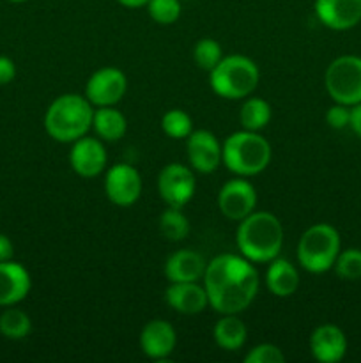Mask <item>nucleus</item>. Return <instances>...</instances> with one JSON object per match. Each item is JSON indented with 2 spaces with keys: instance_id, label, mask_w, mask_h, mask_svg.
Returning a JSON list of instances; mask_svg holds the SVG:
<instances>
[{
  "instance_id": "26",
  "label": "nucleus",
  "mask_w": 361,
  "mask_h": 363,
  "mask_svg": "<svg viewBox=\"0 0 361 363\" xmlns=\"http://www.w3.org/2000/svg\"><path fill=\"white\" fill-rule=\"evenodd\" d=\"M161 130L173 140H186L193 131V121L184 110L172 108L161 117Z\"/></svg>"
},
{
  "instance_id": "30",
  "label": "nucleus",
  "mask_w": 361,
  "mask_h": 363,
  "mask_svg": "<svg viewBox=\"0 0 361 363\" xmlns=\"http://www.w3.org/2000/svg\"><path fill=\"white\" fill-rule=\"evenodd\" d=\"M285 354L275 344H258L251 347L248 354L244 357V363H285Z\"/></svg>"
},
{
  "instance_id": "9",
  "label": "nucleus",
  "mask_w": 361,
  "mask_h": 363,
  "mask_svg": "<svg viewBox=\"0 0 361 363\" xmlns=\"http://www.w3.org/2000/svg\"><path fill=\"white\" fill-rule=\"evenodd\" d=\"M127 78L119 67L106 66L94 71L85 85V98L96 106H115L126 96Z\"/></svg>"
},
{
  "instance_id": "5",
  "label": "nucleus",
  "mask_w": 361,
  "mask_h": 363,
  "mask_svg": "<svg viewBox=\"0 0 361 363\" xmlns=\"http://www.w3.org/2000/svg\"><path fill=\"white\" fill-rule=\"evenodd\" d=\"M260 80L258 66L246 55H223L209 73L211 89L223 99H246Z\"/></svg>"
},
{
  "instance_id": "23",
  "label": "nucleus",
  "mask_w": 361,
  "mask_h": 363,
  "mask_svg": "<svg viewBox=\"0 0 361 363\" xmlns=\"http://www.w3.org/2000/svg\"><path fill=\"white\" fill-rule=\"evenodd\" d=\"M273 110L265 99L255 98V96H248L246 101L243 103L239 110V121L243 130L250 131H260L271 123Z\"/></svg>"
},
{
  "instance_id": "18",
  "label": "nucleus",
  "mask_w": 361,
  "mask_h": 363,
  "mask_svg": "<svg viewBox=\"0 0 361 363\" xmlns=\"http://www.w3.org/2000/svg\"><path fill=\"white\" fill-rule=\"evenodd\" d=\"M30 273L14 261L0 262V307H13L28 296Z\"/></svg>"
},
{
  "instance_id": "27",
  "label": "nucleus",
  "mask_w": 361,
  "mask_h": 363,
  "mask_svg": "<svg viewBox=\"0 0 361 363\" xmlns=\"http://www.w3.org/2000/svg\"><path fill=\"white\" fill-rule=\"evenodd\" d=\"M223 59V50L216 39L212 38H202L200 41H197V45L193 46V60L197 62V66L200 69L211 73L216 66L219 64V60Z\"/></svg>"
},
{
  "instance_id": "2",
  "label": "nucleus",
  "mask_w": 361,
  "mask_h": 363,
  "mask_svg": "<svg viewBox=\"0 0 361 363\" xmlns=\"http://www.w3.org/2000/svg\"><path fill=\"white\" fill-rule=\"evenodd\" d=\"M237 250L251 262H271L283 247V227L269 211H253L243 218L236 230Z\"/></svg>"
},
{
  "instance_id": "32",
  "label": "nucleus",
  "mask_w": 361,
  "mask_h": 363,
  "mask_svg": "<svg viewBox=\"0 0 361 363\" xmlns=\"http://www.w3.org/2000/svg\"><path fill=\"white\" fill-rule=\"evenodd\" d=\"M16 78V64L9 57L0 55V85H7Z\"/></svg>"
},
{
  "instance_id": "1",
  "label": "nucleus",
  "mask_w": 361,
  "mask_h": 363,
  "mask_svg": "<svg viewBox=\"0 0 361 363\" xmlns=\"http://www.w3.org/2000/svg\"><path fill=\"white\" fill-rule=\"evenodd\" d=\"M202 286L209 298V307L218 314H241L257 298L260 279L246 257L222 254L207 262Z\"/></svg>"
},
{
  "instance_id": "22",
  "label": "nucleus",
  "mask_w": 361,
  "mask_h": 363,
  "mask_svg": "<svg viewBox=\"0 0 361 363\" xmlns=\"http://www.w3.org/2000/svg\"><path fill=\"white\" fill-rule=\"evenodd\" d=\"M212 335H214V342L218 344L219 350L232 353L244 346L248 330L237 314H222V319L214 325Z\"/></svg>"
},
{
  "instance_id": "21",
  "label": "nucleus",
  "mask_w": 361,
  "mask_h": 363,
  "mask_svg": "<svg viewBox=\"0 0 361 363\" xmlns=\"http://www.w3.org/2000/svg\"><path fill=\"white\" fill-rule=\"evenodd\" d=\"M92 130L105 142H117L126 135L127 121L115 106H96L92 117Z\"/></svg>"
},
{
  "instance_id": "16",
  "label": "nucleus",
  "mask_w": 361,
  "mask_h": 363,
  "mask_svg": "<svg viewBox=\"0 0 361 363\" xmlns=\"http://www.w3.org/2000/svg\"><path fill=\"white\" fill-rule=\"evenodd\" d=\"M177 344V333L170 323L163 319H152L142 328L140 350L151 360H165L173 353Z\"/></svg>"
},
{
  "instance_id": "20",
  "label": "nucleus",
  "mask_w": 361,
  "mask_h": 363,
  "mask_svg": "<svg viewBox=\"0 0 361 363\" xmlns=\"http://www.w3.org/2000/svg\"><path fill=\"white\" fill-rule=\"evenodd\" d=\"M265 286L269 293L276 298H289L299 287V273L290 261L276 257L269 262L265 272Z\"/></svg>"
},
{
  "instance_id": "36",
  "label": "nucleus",
  "mask_w": 361,
  "mask_h": 363,
  "mask_svg": "<svg viewBox=\"0 0 361 363\" xmlns=\"http://www.w3.org/2000/svg\"><path fill=\"white\" fill-rule=\"evenodd\" d=\"M9 2H14V4H21V2H27V0H9Z\"/></svg>"
},
{
  "instance_id": "29",
  "label": "nucleus",
  "mask_w": 361,
  "mask_h": 363,
  "mask_svg": "<svg viewBox=\"0 0 361 363\" xmlns=\"http://www.w3.org/2000/svg\"><path fill=\"white\" fill-rule=\"evenodd\" d=\"M147 13L156 23L172 25L180 18V2L179 0H149Z\"/></svg>"
},
{
  "instance_id": "3",
  "label": "nucleus",
  "mask_w": 361,
  "mask_h": 363,
  "mask_svg": "<svg viewBox=\"0 0 361 363\" xmlns=\"http://www.w3.org/2000/svg\"><path fill=\"white\" fill-rule=\"evenodd\" d=\"M94 105L85 96L62 94L53 99L45 113V130L60 144H73L92 130Z\"/></svg>"
},
{
  "instance_id": "13",
  "label": "nucleus",
  "mask_w": 361,
  "mask_h": 363,
  "mask_svg": "<svg viewBox=\"0 0 361 363\" xmlns=\"http://www.w3.org/2000/svg\"><path fill=\"white\" fill-rule=\"evenodd\" d=\"M106 162H108V155H106L101 138L84 135L71 145V169L84 179H92V177L99 176L106 169Z\"/></svg>"
},
{
  "instance_id": "10",
  "label": "nucleus",
  "mask_w": 361,
  "mask_h": 363,
  "mask_svg": "<svg viewBox=\"0 0 361 363\" xmlns=\"http://www.w3.org/2000/svg\"><path fill=\"white\" fill-rule=\"evenodd\" d=\"M142 176L133 165L115 163L106 170L105 194L112 204L130 208L142 195Z\"/></svg>"
},
{
  "instance_id": "15",
  "label": "nucleus",
  "mask_w": 361,
  "mask_h": 363,
  "mask_svg": "<svg viewBox=\"0 0 361 363\" xmlns=\"http://www.w3.org/2000/svg\"><path fill=\"white\" fill-rule=\"evenodd\" d=\"M308 346L317 362L338 363L347 353V337L336 325H321L311 332Z\"/></svg>"
},
{
  "instance_id": "7",
  "label": "nucleus",
  "mask_w": 361,
  "mask_h": 363,
  "mask_svg": "<svg viewBox=\"0 0 361 363\" xmlns=\"http://www.w3.org/2000/svg\"><path fill=\"white\" fill-rule=\"evenodd\" d=\"M324 85L335 103L347 106L361 103V57H336L326 69Z\"/></svg>"
},
{
  "instance_id": "6",
  "label": "nucleus",
  "mask_w": 361,
  "mask_h": 363,
  "mask_svg": "<svg viewBox=\"0 0 361 363\" xmlns=\"http://www.w3.org/2000/svg\"><path fill=\"white\" fill-rule=\"evenodd\" d=\"M342 250L338 230L329 223H315L308 227L297 243V262L308 273L321 275L335 266Z\"/></svg>"
},
{
  "instance_id": "8",
  "label": "nucleus",
  "mask_w": 361,
  "mask_h": 363,
  "mask_svg": "<svg viewBox=\"0 0 361 363\" xmlns=\"http://www.w3.org/2000/svg\"><path fill=\"white\" fill-rule=\"evenodd\" d=\"M197 181L191 167L168 163L158 176V191L161 201L170 208L183 209L193 199Z\"/></svg>"
},
{
  "instance_id": "31",
  "label": "nucleus",
  "mask_w": 361,
  "mask_h": 363,
  "mask_svg": "<svg viewBox=\"0 0 361 363\" xmlns=\"http://www.w3.org/2000/svg\"><path fill=\"white\" fill-rule=\"evenodd\" d=\"M326 123L333 130H345L350 124V106L335 103L326 112Z\"/></svg>"
},
{
  "instance_id": "17",
  "label": "nucleus",
  "mask_w": 361,
  "mask_h": 363,
  "mask_svg": "<svg viewBox=\"0 0 361 363\" xmlns=\"http://www.w3.org/2000/svg\"><path fill=\"white\" fill-rule=\"evenodd\" d=\"M165 301L172 311L184 315H195L209 307L204 286L198 282H170L165 291Z\"/></svg>"
},
{
  "instance_id": "28",
  "label": "nucleus",
  "mask_w": 361,
  "mask_h": 363,
  "mask_svg": "<svg viewBox=\"0 0 361 363\" xmlns=\"http://www.w3.org/2000/svg\"><path fill=\"white\" fill-rule=\"evenodd\" d=\"M333 269H335V273L342 280H349V282L360 280L361 279V250L360 248H347V250H340Z\"/></svg>"
},
{
  "instance_id": "14",
  "label": "nucleus",
  "mask_w": 361,
  "mask_h": 363,
  "mask_svg": "<svg viewBox=\"0 0 361 363\" xmlns=\"http://www.w3.org/2000/svg\"><path fill=\"white\" fill-rule=\"evenodd\" d=\"M314 9L331 30H350L361 21V0H315Z\"/></svg>"
},
{
  "instance_id": "35",
  "label": "nucleus",
  "mask_w": 361,
  "mask_h": 363,
  "mask_svg": "<svg viewBox=\"0 0 361 363\" xmlns=\"http://www.w3.org/2000/svg\"><path fill=\"white\" fill-rule=\"evenodd\" d=\"M117 2L124 7H130V9H138V7L147 6L149 0H117Z\"/></svg>"
},
{
  "instance_id": "19",
  "label": "nucleus",
  "mask_w": 361,
  "mask_h": 363,
  "mask_svg": "<svg viewBox=\"0 0 361 363\" xmlns=\"http://www.w3.org/2000/svg\"><path fill=\"white\" fill-rule=\"evenodd\" d=\"M207 261L200 252L183 248L165 261V277L168 282H200L205 273Z\"/></svg>"
},
{
  "instance_id": "33",
  "label": "nucleus",
  "mask_w": 361,
  "mask_h": 363,
  "mask_svg": "<svg viewBox=\"0 0 361 363\" xmlns=\"http://www.w3.org/2000/svg\"><path fill=\"white\" fill-rule=\"evenodd\" d=\"M14 254L13 241L6 236V234H0V262L11 261Z\"/></svg>"
},
{
  "instance_id": "12",
  "label": "nucleus",
  "mask_w": 361,
  "mask_h": 363,
  "mask_svg": "<svg viewBox=\"0 0 361 363\" xmlns=\"http://www.w3.org/2000/svg\"><path fill=\"white\" fill-rule=\"evenodd\" d=\"M186 155L191 169L200 174H212L223 163L222 144L209 130L191 131L186 138Z\"/></svg>"
},
{
  "instance_id": "34",
  "label": "nucleus",
  "mask_w": 361,
  "mask_h": 363,
  "mask_svg": "<svg viewBox=\"0 0 361 363\" xmlns=\"http://www.w3.org/2000/svg\"><path fill=\"white\" fill-rule=\"evenodd\" d=\"M350 130L357 135V138H361V103L350 106Z\"/></svg>"
},
{
  "instance_id": "11",
  "label": "nucleus",
  "mask_w": 361,
  "mask_h": 363,
  "mask_svg": "<svg viewBox=\"0 0 361 363\" xmlns=\"http://www.w3.org/2000/svg\"><path fill=\"white\" fill-rule=\"evenodd\" d=\"M257 208V190L250 181L237 176L219 188L218 209L225 218L241 222Z\"/></svg>"
},
{
  "instance_id": "24",
  "label": "nucleus",
  "mask_w": 361,
  "mask_h": 363,
  "mask_svg": "<svg viewBox=\"0 0 361 363\" xmlns=\"http://www.w3.org/2000/svg\"><path fill=\"white\" fill-rule=\"evenodd\" d=\"M32 321L20 308L9 307L0 314V333L9 340H23L30 335Z\"/></svg>"
},
{
  "instance_id": "25",
  "label": "nucleus",
  "mask_w": 361,
  "mask_h": 363,
  "mask_svg": "<svg viewBox=\"0 0 361 363\" xmlns=\"http://www.w3.org/2000/svg\"><path fill=\"white\" fill-rule=\"evenodd\" d=\"M159 233L168 241H183L190 234V220L180 208H166L159 216Z\"/></svg>"
},
{
  "instance_id": "4",
  "label": "nucleus",
  "mask_w": 361,
  "mask_h": 363,
  "mask_svg": "<svg viewBox=\"0 0 361 363\" xmlns=\"http://www.w3.org/2000/svg\"><path fill=\"white\" fill-rule=\"evenodd\" d=\"M271 144L258 131H236L222 144L223 165L239 177L264 172L271 162Z\"/></svg>"
}]
</instances>
